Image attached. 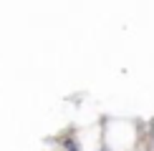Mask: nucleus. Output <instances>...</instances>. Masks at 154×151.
<instances>
[{"instance_id":"1","label":"nucleus","mask_w":154,"mask_h":151,"mask_svg":"<svg viewBox=\"0 0 154 151\" xmlns=\"http://www.w3.org/2000/svg\"><path fill=\"white\" fill-rule=\"evenodd\" d=\"M63 146H66V151H81L79 144H76L73 138H66V141H63Z\"/></svg>"}]
</instances>
